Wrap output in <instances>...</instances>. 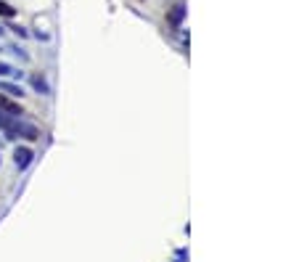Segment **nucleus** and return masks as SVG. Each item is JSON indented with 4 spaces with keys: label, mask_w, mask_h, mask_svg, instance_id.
I'll return each instance as SVG.
<instances>
[{
    "label": "nucleus",
    "mask_w": 299,
    "mask_h": 262,
    "mask_svg": "<svg viewBox=\"0 0 299 262\" xmlns=\"http://www.w3.org/2000/svg\"><path fill=\"white\" fill-rule=\"evenodd\" d=\"M183 14H185V8H183V3H178L172 8V14H170V19H172V24H180V19H183Z\"/></svg>",
    "instance_id": "obj_7"
},
{
    "label": "nucleus",
    "mask_w": 299,
    "mask_h": 262,
    "mask_svg": "<svg viewBox=\"0 0 299 262\" xmlns=\"http://www.w3.org/2000/svg\"><path fill=\"white\" fill-rule=\"evenodd\" d=\"M0 90H3L5 96H11V98H21V96H27L24 87L16 85V82H8V80H0Z\"/></svg>",
    "instance_id": "obj_4"
},
{
    "label": "nucleus",
    "mask_w": 299,
    "mask_h": 262,
    "mask_svg": "<svg viewBox=\"0 0 299 262\" xmlns=\"http://www.w3.org/2000/svg\"><path fill=\"white\" fill-rule=\"evenodd\" d=\"M0 114L3 116H21L24 109H21L19 103H14L11 98H0Z\"/></svg>",
    "instance_id": "obj_3"
},
{
    "label": "nucleus",
    "mask_w": 299,
    "mask_h": 262,
    "mask_svg": "<svg viewBox=\"0 0 299 262\" xmlns=\"http://www.w3.org/2000/svg\"><path fill=\"white\" fill-rule=\"evenodd\" d=\"M11 29H14V32H16V35H19V37H27V35H30V32L24 29V27H11Z\"/></svg>",
    "instance_id": "obj_10"
},
{
    "label": "nucleus",
    "mask_w": 299,
    "mask_h": 262,
    "mask_svg": "<svg viewBox=\"0 0 299 262\" xmlns=\"http://www.w3.org/2000/svg\"><path fill=\"white\" fill-rule=\"evenodd\" d=\"M32 159H35V151H32V148H27V146H19L14 151V161H16V167H19V170H27V167L32 164Z\"/></svg>",
    "instance_id": "obj_2"
},
{
    "label": "nucleus",
    "mask_w": 299,
    "mask_h": 262,
    "mask_svg": "<svg viewBox=\"0 0 299 262\" xmlns=\"http://www.w3.org/2000/svg\"><path fill=\"white\" fill-rule=\"evenodd\" d=\"M5 77H14V80H19V77H21V72L16 69V66L5 64V61H0V80H5Z\"/></svg>",
    "instance_id": "obj_6"
},
{
    "label": "nucleus",
    "mask_w": 299,
    "mask_h": 262,
    "mask_svg": "<svg viewBox=\"0 0 299 262\" xmlns=\"http://www.w3.org/2000/svg\"><path fill=\"white\" fill-rule=\"evenodd\" d=\"M32 87H35L40 96H50V85H48V80H45L43 74H35V77H32Z\"/></svg>",
    "instance_id": "obj_5"
},
{
    "label": "nucleus",
    "mask_w": 299,
    "mask_h": 262,
    "mask_svg": "<svg viewBox=\"0 0 299 262\" xmlns=\"http://www.w3.org/2000/svg\"><path fill=\"white\" fill-rule=\"evenodd\" d=\"M0 130H3V135L8 138V141H16V138L37 141V138H40V127L21 119V116H3L0 114Z\"/></svg>",
    "instance_id": "obj_1"
},
{
    "label": "nucleus",
    "mask_w": 299,
    "mask_h": 262,
    "mask_svg": "<svg viewBox=\"0 0 299 262\" xmlns=\"http://www.w3.org/2000/svg\"><path fill=\"white\" fill-rule=\"evenodd\" d=\"M8 51H11V53H16V56H19V58H21V61H27V58H30V56H27V53H24V48H19V45H11V48H8Z\"/></svg>",
    "instance_id": "obj_9"
},
{
    "label": "nucleus",
    "mask_w": 299,
    "mask_h": 262,
    "mask_svg": "<svg viewBox=\"0 0 299 262\" xmlns=\"http://www.w3.org/2000/svg\"><path fill=\"white\" fill-rule=\"evenodd\" d=\"M0 16H5V19H14V16H16V8H14V5H8V3H3V0H0Z\"/></svg>",
    "instance_id": "obj_8"
},
{
    "label": "nucleus",
    "mask_w": 299,
    "mask_h": 262,
    "mask_svg": "<svg viewBox=\"0 0 299 262\" xmlns=\"http://www.w3.org/2000/svg\"><path fill=\"white\" fill-rule=\"evenodd\" d=\"M3 35H5V29H3V27H0V37H3Z\"/></svg>",
    "instance_id": "obj_11"
}]
</instances>
